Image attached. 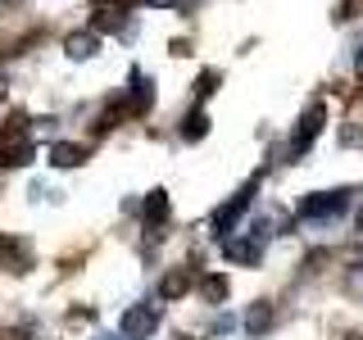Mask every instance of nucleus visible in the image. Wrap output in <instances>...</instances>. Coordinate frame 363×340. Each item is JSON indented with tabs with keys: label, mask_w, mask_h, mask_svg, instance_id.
I'll return each mask as SVG.
<instances>
[{
	"label": "nucleus",
	"mask_w": 363,
	"mask_h": 340,
	"mask_svg": "<svg viewBox=\"0 0 363 340\" xmlns=\"http://www.w3.org/2000/svg\"><path fill=\"white\" fill-rule=\"evenodd\" d=\"M350 196H354V191H323V196H309L300 204V218L304 222H323V218H336L340 209H345L350 204Z\"/></svg>",
	"instance_id": "1"
},
{
	"label": "nucleus",
	"mask_w": 363,
	"mask_h": 340,
	"mask_svg": "<svg viewBox=\"0 0 363 340\" xmlns=\"http://www.w3.org/2000/svg\"><path fill=\"white\" fill-rule=\"evenodd\" d=\"M250 200H255V181H250L245 191H236V196L227 200L218 213H213V218H209V232H213V236H227V232H232V222H236V218H241V213L250 209Z\"/></svg>",
	"instance_id": "2"
},
{
	"label": "nucleus",
	"mask_w": 363,
	"mask_h": 340,
	"mask_svg": "<svg viewBox=\"0 0 363 340\" xmlns=\"http://www.w3.org/2000/svg\"><path fill=\"white\" fill-rule=\"evenodd\" d=\"M155 327H159V313L150 309V304H132L128 317H123V336L128 340H145Z\"/></svg>",
	"instance_id": "3"
},
{
	"label": "nucleus",
	"mask_w": 363,
	"mask_h": 340,
	"mask_svg": "<svg viewBox=\"0 0 363 340\" xmlns=\"http://www.w3.org/2000/svg\"><path fill=\"white\" fill-rule=\"evenodd\" d=\"M272 322H277V313H272V304H250L245 309V317H241V332L250 336V340H264L268 332H272Z\"/></svg>",
	"instance_id": "4"
},
{
	"label": "nucleus",
	"mask_w": 363,
	"mask_h": 340,
	"mask_svg": "<svg viewBox=\"0 0 363 340\" xmlns=\"http://www.w3.org/2000/svg\"><path fill=\"white\" fill-rule=\"evenodd\" d=\"M318 132H323V105L304 109L300 128H295V136H291V154H304V150H309V141H313Z\"/></svg>",
	"instance_id": "5"
},
{
	"label": "nucleus",
	"mask_w": 363,
	"mask_h": 340,
	"mask_svg": "<svg viewBox=\"0 0 363 340\" xmlns=\"http://www.w3.org/2000/svg\"><path fill=\"white\" fill-rule=\"evenodd\" d=\"M0 259H5V268H9V272H28V264H32L28 245L9 241V236H0Z\"/></svg>",
	"instance_id": "6"
},
{
	"label": "nucleus",
	"mask_w": 363,
	"mask_h": 340,
	"mask_svg": "<svg viewBox=\"0 0 363 340\" xmlns=\"http://www.w3.org/2000/svg\"><path fill=\"white\" fill-rule=\"evenodd\" d=\"M164 218H168V191H150V200H145V209H141L145 232H155Z\"/></svg>",
	"instance_id": "7"
},
{
	"label": "nucleus",
	"mask_w": 363,
	"mask_h": 340,
	"mask_svg": "<svg viewBox=\"0 0 363 340\" xmlns=\"http://www.w3.org/2000/svg\"><path fill=\"white\" fill-rule=\"evenodd\" d=\"M259 236H250V241H227V259L232 264H259Z\"/></svg>",
	"instance_id": "8"
},
{
	"label": "nucleus",
	"mask_w": 363,
	"mask_h": 340,
	"mask_svg": "<svg viewBox=\"0 0 363 340\" xmlns=\"http://www.w3.org/2000/svg\"><path fill=\"white\" fill-rule=\"evenodd\" d=\"M82 159H86V145H55V150H50V164L55 168H77V164H82Z\"/></svg>",
	"instance_id": "9"
},
{
	"label": "nucleus",
	"mask_w": 363,
	"mask_h": 340,
	"mask_svg": "<svg viewBox=\"0 0 363 340\" xmlns=\"http://www.w3.org/2000/svg\"><path fill=\"white\" fill-rule=\"evenodd\" d=\"M96 50H100L96 28H91V32H77V37H68V55H73V60H86V55H96Z\"/></svg>",
	"instance_id": "10"
},
{
	"label": "nucleus",
	"mask_w": 363,
	"mask_h": 340,
	"mask_svg": "<svg viewBox=\"0 0 363 340\" xmlns=\"http://www.w3.org/2000/svg\"><path fill=\"white\" fill-rule=\"evenodd\" d=\"M191 290V277H186V272H168V277L164 281H159V295H164V300H182V295H186Z\"/></svg>",
	"instance_id": "11"
},
{
	"label": "nucleus",
	"mask_w": 363,
	"mask_h": 340,
	"mask_svg": "<svg viewBox=\"0 0 363 340\" xmlns=\"http://www.w3.org/2000/svg\"><path fill=\"white\" fill-rule=\"evenodd\" d=\"M200 295H204L209 304H223V300H227V277H218V272H213V277H204V281H200Z\"/></svg>",
	"instance_id": "12"
},
{
	"label": "nucleus",
	"mask_w": 363,
	"mask_h": 340,
	"mask_svg": "<svg viewBox=\"0 0 363 340\" xmlns=\"http://www.w3.org/2000/svg\"><path fill=\"white\" fill-rule=\"evenodd\" d=\"M204 132H209V118H204V113L196 109V113H191V118H186V128H182V136H186V141H200Z\"/></svg>",
	"instance_id": "13"
},
{
	"label": "nucleus",
	"mask_w": 363,
	"mask_h": 340,
	"mask_svg": "<svg viewBox=\"0 0 363 340\" xmlns=\"http://www.w3.org/2000/svg\"><path fill=\"white\" fill-rule=\"evenodd\" d=\"M213 86H218V73H200V82H196V91H200V96H209Z\"/></svg>",
	"instance_id": "14"
},
{
	"label": "nucleus",
	"mask_w": 363,
	"mask_h": 340,
	"mask_svg": "<svg viewBox=\"0 0 363 340\" xmlns=\"http://www.w3.org/2000/svg\"><path fill=\"white\" fill-rule=\"evenodd\" d=\"M96 340H128V336H96Z\"/></svg>",
	"instance_id": "15"
},
{
	"label": "nucleus",
	"mask_w": 363,
	"mask_h": 340,
	"mask_svg": "<svg viewBox=\"0 0 363 340\" xmlns=\"http://www.w3.org/2000/svg\"><path fill=\"white\" fill-rule=\"evenodd\" d=\"M359 232H363V213H359Z\"/></svg>",
	"instance_id": "16"
}]
</instances>
